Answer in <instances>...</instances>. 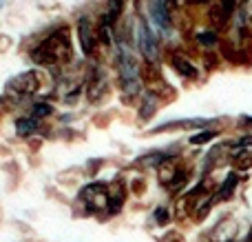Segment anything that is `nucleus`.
<instances>
[{"label":"nucleus","mask_w":252,"mask_h":242,"mask_svg":"<svg viewBox=\"0 0 252 242\" xmlns=\"http://www.w3.org/2000/svg\"><path fill=\"white\" fill-rule=\"evenodd\" d=\"M179 167H182V162H179V158H173V160H168V162H164L159 169H157V178H159L161 187H168L170 182H173V178L177 176Z\"/></svg>","instance_id":"a211bd4d"},{"label":"nucleus","mask_w":252,"mask_h":242,"mask_svg":"<svg viewBox=\"0 0 252 242\" xmlns=\"http://www.w3.org/2000/svg\"><path fill=\"white\" fill-rule=\"evenodd\" d=\"M173 147L175 145H170V149H155V151H148V154H142L133 160V164L142 169H159L168 160L179 158V149H173Z\"/></svg>","instance_id":"9b49d317"},{"label":"nucleus","mask_w":252,"mask_h":242,"mask_svg":"<svg viewBox=\"0 0 252 242\" xmlns=\"http://www.w3.org/2000/svg\"><path fill=\"white\" fill-rule=\"evenodd\" d=\"M84 91H87V100L89 102H97L106 91V76L100 69H95L89 76L87 84H84Z\"/></svg>","instance_id":"2eb2a0df"},{"label":"nucleus","mask_w":252,"mask_h":242,"mask_svg":"<svg viewBox=\"0 0 252 242\" xmlns=\"http://www.w3.org/2000/svg\"><path fill=\"white\" fill-rule=\"evenodd\" d=\"M133 40L126 36L115 38V69H118L120 89H122L126 100H135L144 93V65L139 62L137 53L133 51Z\"/></svg>","instance_id":"f257e3e1"},{"label":"nucleus","mask_w":252,"mask_h":242,"mask_svg":"<svg viewBox=\"0 0 252 242\" xmlns=\"http://www.w3.org/2000/svg\"><path fill=\"white\" fill-rule=\"evenodd\" d=\"M239 171H230L226 178H223V182L219 185V189H217V194H215V200L217 202H226V200H230L232 198V194L237 191V185H239Z\"/></svg>","instance_id":"f3484780"},{"label":"nucleus","mask_w":252,"mask_h":242,"mask_svg":"<svg viewBox=\"0 0 252 242\" xmlns=\"http://www.w3.org/2000/svg\"><path fill=\"white\" fill-rule=\"evenodd\" d=\"M78 200L84 207V211L91 213V216L106 213V209H109V185L102 180L89 182L78 191Z\"/></svg>","instance_id":"20e7f679"},{"label":"nucleus","mask_w":252,"mask_h":242,"mask_svg":"<svg viewBox=\"0 0 252 242\" xmlns=\"http://www.w3.org/2000/svg\"><path fill=\"white\" fill-rule=\"evenodd\" d=\"M237 4H239V0H213L208 9L210 27H215L217 31H226L232 13L237 11Z\"/></svg>","instance_id":"6e6552de"},{"label":"nucleus","mask_w":252,"mask_h":242,"mask_svg":"<svg viewBox=\"0 0 252 242\" xmlns=\"http://www.w3.org/2000/svg\"><path fill=\"white\" fill-rule=\"evenodd\" d=\"M157 107H159V91L155 89H144V93L139 96V107H137V116L139 122H148L155 116Z\"/></svg>","instance_id":"ddd939ff"},{"label":"nucleus","mask_w":252,"mask_h":242,"mask_svg":"<svg viewBox=\"0 0 252 242\" xmlns=\"http://www.w3.org/2000/svg\"><path fill=\"white\" fill-rule=\"evenodd\" d=\"M16 133L22 138H29L33 136V133H38L40 129V120H35L33 116H25V118H16Z\"/></svg>","instance_id":"6ab92c4d"},{"label":"nucleus","mask_w":252,"mask_h":242,"mask_svg":"<svg viewBox=\"0 0 252 242\" xmlns=\"http://www.w3.org/2000/svg\"><path fill=\"white\" fill-rule=\"evenodd\" d=\"M73 49H71V36L66 27L53 29L47 38H42L33 49L29 51L31 62L40 67H58L71 60Z\"/></svg>","instance_id":"f03ea898"},{"label":"nucleus","mask_w":252,"mask_h":242,"mask_svg":"<svg viewBox=\"0 0 252 242\" xmlns=\"http://www.w3.org/2000/svg\"><path fill=\"white\" fill-rule=\"evenodd\" d=\"M244 242H252V227H250V231H248V236H246Z\"/></svg>","instance_id":"cd10ccee"},{"label":"nucleus","mask_w":252,"mask_h":242,"mask_svg":"<svg viewBox=\"0 0 252 242\" xmlns=\"http://www.w3.org/2000/svg\"><path fill=\"white\" fill-rule=\"evenodd\" d=\"M142 189H144V180H142V178H135V180H133V191H135V194H139Z\"/></svg>","instance_id":"393cba45"},{"label":"nucleus","mask_w":252,"mask_h":242,"mask_svg":"<svg viewBox=\"0 0 252 242\" xmlns=\"http://www.w3.org/2000/svg\"><path fill=\"white\" fill-rule=\"evenodd\" d=\"M215 124H219V118H177V120H166V122L157 124L148 131V136H155V133H166V131H188V129H213Z\"/></svg>","instance_id":"0eeeda50"},{"label":"nucleus","mask_w":252,"mask_h":242,"mask_svg":"<svg viewBox=\"0 0 252 242\" xmlns=\"http://www.w3.org/2000/svg\"><path fill=\"white\" fill-rule=\"evenodd\" d=\"M219 133H221V129H201V131L192 133V136L188 138V145L190 147H204V145H208V142H213Z\"/></svg>","instance_id":"aec40b11"},{"label":"nucleus","mask_w":252,"mask_h":242,"mask_svg":"<svg viewBox=\"0 0 252 242\" xmlns=\"http://www.w3.org/2000/svg\"><path fill=\"white\" fill-rule=\"evenodd\" d=\"M126 7V0H106L104 4V11L100 16V25L97 27H104V29H115L118 20L122 18Z\"/></svg>","instance_id":"4468645a"},{"label":"nucleus","mask_w":252,"mask_h":242,"mask_svg":"<svg viewBox=\"0 0 252 242\" xmlns=\"http://www.w3.org/2000/svg\"><path fill=\"white\" fill-rule=\"evenodd\" d=\"M42 87V76L38 71H25V74L11 78L4 84V96L7 98H25V96H33L40 91Z\"/></svg>","instance_id":"423d86ee"},{"label":"nucleus","mask_w":252,"mask_h":242,"mask_svg":"<svg viewBox=\"0 0 252 242\" xmlns=\"http://www.w3.org/2000/svg\"><path fill=\"white\" fill-rule=\"evenodd\" d=\"M4 111H7V105H4V102L0 100V118H2V114H4Z\"/></svg>","instance_id":"bb28decb"},{"label":"nucleus","mask_w":252,"mask_h":242,"mask_svg":"<svg viewBox=\"0 0 252 242\" xmlns=\"http://www.w3.org/2000/svg\"><path fill=\"white\" fill-rule=\"evenodd\" d=\"M0 9H2V4H0Z\"/></svg>","instance_id":"c85d7f7f"},{"label":"nucleus","mask_w":252,"mask_h":242,"mask_svg":"<svg viewBox=\"0 0 252 242\" xmlns=\"http://www.w3.org/2000/svg\"><path fill=\"white\" fill-rule=\"evenodd\" d=\"M168 65L173 67L175 74L182 76V78H186V80H199V76H201L197 62L192 60L190 56H186L184 51H177V49L168 53Z\"/></svg>","instance_id":"9d476101"},{"label":"nucleus","mask_w":252,"mask_h":242,"mask_svg":"<svg viewBox=\"0 0 252 242\" xmlns=\"http://www.w3.org/2000/svg\"><path fill=\"white\" fill-rule=\"evenodd\" d=\"M192 42H195V47L199 49V51L208 53V51H215V49L221 47L223 38H221V31L206 25V27H199V29L192 34Z\"/></svg>","instance_id":"f8f14e48"},{"label":"nucleus","mask_w":252,"mask_h":242,"mask_svg":"<svg viewBox=\"0 0 252 242\" xmlns=\"http://www.w3.org/2000/svg\"><path fill=\"white\" fill-rule=\"evenodd\" d=\"M146 13L153 29H157V36L168 38L175 31V16L170 13L166 0H146Z\"/></svg>","instance_id":"39448f33"},{"label":"nucleus","mask_w":252,"mask_h":242,"mask_svg":"<svg viewBox=\"0 0 252 242\" xmlns=\"http://www.w3.org/2000/svg\"><path fill=\"white\" fill-rule=\"evenodd\" d=\"M166 4H168V9H170V13H173V16L188 9V0H166Z\"/></svg>","instance_id":"b1692460"},{"label":"nucleus","mask_w":252,"mask_h":242,"mask_svg":"<svg viewBox=\"0 0 252 242\" xmlns=\"http://www.w3.org/2000/svg\"><path fill=\"white\" fill-rule=\"evenodd\" d=\"M133 42L137 53L142 56L144 65L146 67H159L161 60V40L157 36V31L153 29V25L148 22L146 16L139 13V18L135 20V36Z\"/></svg>","instance_id":"7ed1b4c3"},{"label":"nucleus","mask_w":252,"mask_h":242,"mask_svg":"<svg viewBox=\"0 0 252 242\" xmlns=\"http://www.w3.org/2000/svg\"><path fill=\"white\" fill-rule=\"evenodd\" d=\"M78 38H80V47H82L84 56L87 58L95 56L100 42H97V29H95V25L91 22V18L89 16H80V20H78Z\"/></svg>","instance_id":"1a4fd4ad"},{"label":"nucleus","mask_w":252,"mask_h":242,"mask_svg":"<svg viewBox=\"0 0 252 242\" xmlns=\"http://www.w3.org/2000/svg\"><path fill=\"white\" fill-rule=\"evenodd\" d=\"M31 114L29 116H33L35 120H42V118H49V116L53 114V105L51 102H33V105H31Z\"/></svg>","instance_id":"412c9836"},{"label":"nucleus","mask_w":252,"mask_h":242,"mask_svg":"<svg viewBox=\"0 0 252 242\" xmlns=\"http://www.w3.org/2000/svg\"><path fill=\"white\" fill-rule=\"evenodd\" d=\"M126 202V187L122 182H115L113 187H109V209H106V216H118L122 211Z\"/></svg>","instance_id":"dca6fc26"},{"label":"nucleus","mask_w":252,"mask_h":242,"mask_svg":"<svg viewBox=\"0 0 252 242\" xmlns=\"http://www.w3.org/2000/svg\"><path fill=\"white\" fill-rule=\"evenodd\" d=\"M241 124H246V127H250L252 129V116H241Z\"/></svg>","instance_id":"a878e982"},{"label":"nucleus","mask_w":252,"mask_h":242,"mask_svg":"<svg viewBox=\"0 0 252 242\" xmlns=\"http://www.w3.org/2000/svg\"><path fill=\"white\" fill-rule=\"evenodd\" d=\"M170 220H173V213H170V209L164 207V204H161V207H157L155 211H153V222H155V225L166 227Z\"/></svg>","instance_id":"4be33fe9"},{"label":"nucleus","mask_w":252,"mask_h":242,"mask_svg":"<svg viewBox=\"0 0 252 242\" xmlns=\"http://www.w3.org/2000/svg\"><path fill=\"white\" fill-rule=\"evenodd\" d=\"M82 91H84V87L82 84H75L71 91H66V96H64V102L66 105H75V102L80 100V96H82Z\"/></svg>","instance_id":"5701e85b"}]
</instances>
